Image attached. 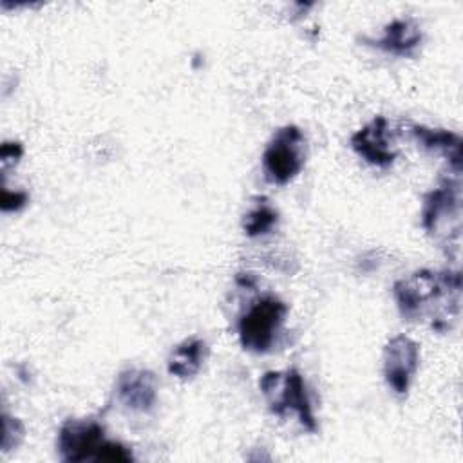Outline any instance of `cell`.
<instances>
[{"label":"cell","instance_id":"cell-16","mask_svg":"<svg viewBox=\"0 0 463 463\" xmlns=\"http://www.w3.org/2000/svg\"><path fill=\"white\" fill-rule=\"evenodd\" d=\"M27 199H29V197H27L25 192H20V190L11 192V190L4 188V192H2V212H4V213H7V212H18V210H22V208L25 206Z\"/></svg>","mask_w":463,"mask_h":463},{"label":"cell","instance_id":"cell-6","mask_svg":"<svg viewBox=\"0 0 463 463\" xmlns=\"http://www.w3.org/2000/svg\"><path fill=\"white\" fill-rule=\"evenodd\" d=\"M459 184L445 181L425 197L421 210V226L425 228V232L436 237L447 233V228L454 232V235H459Z\"/></svg>","mask_w":463,"mask_h":463},{"label":"cell","instance_id":"cell-2","mask_svg":"<svg viewBox=\"0 0 463 463\" xmlns=\"http://www.w3.org/2000/svg\"><path fill=\"white\" fill-rule=\"evenodd\" d=\"M288 306L279 297L266 293L255 298L237 322L241 345L257 354L269 353L284 327Z\"/></svg>","mask_w":463,"mask_h":463},{"label":"cell","instance_id":"cell-7","mask_svg":"<svg viewBox=\"0 0 463 463\" xmlns=\"http://www.w3.org/2000/svg\"><path fill=\"white\" fill-rule=\"evenodd\" d=\"M420 365V345L405 336H392L383 349V376L392 392L407 394Z\"/></svg>","mask_w":463,"mask_h":463},{"label":"cell","instance_id":"cell-3","mask_svg":"<svg viewBox=\"0 0 463 463\" xmlns=\"http://www.w3.org/2000/svg\"><path fill=\"white\" fill-rule=\"evenodd\" d=\"M259 385L273 414L280 418L295 414L306 430H317V420L307 387L304 376L297 369H288L284 373L268 371L262 374Z\"/></svg>","mask_w":463,"mask_h":463},{"label":"cell","instance_id":"cell-9","mask_svg":"<svg viewBox=\"0 0 463 463\" xmlns=\"http://www.w3.org/2000/svg\"><path fill=\"white\" fill-rule=\"evenodd\" d=\"M391 130L385 118L378 116L351 137L353 150L369 165L387 168L396 159V150L391 146Z\"/></svg>","mask_w":463,"mask_h":463},{"label":"cell","instance_id":"cell-12","mask_svg":"<svg viewBox=\"0 0 463 463\" xmlns=\"http://www.w3.org/2000/svg\"><path fill=\"white\" fill-rule=\"evenodd\" d=\"M411 132H412L416 143L421 148H425L429 152L443 154L454 165V168L459 172V166H461V139H459L458 134L449 132V130H441V128H427V127H421V125H414Z\"/></svg>","mask_w":463,"mask_h":463},{"label":"cell","instance_id":"cell-4","mask_svg":"<svg viewBox=\"0 0 463 463\" xmlns=\"http://www.w3.org/2000/svg\"><path fill=\"white\" fill-rule=\"evenodd\" d=\"M306 165V137L295 125L279 128L262 154V170L269 183L288 184Z\"/></svg>","mask_w":463,"mask_h":463},{"label":"cell","instance_id":"cell-1","mask_svg":"<svg viewBox=\"0 0 463 463\" xmlns=\"http://www.w3.org/2000/svg\"><path fill=\"white\" fill-rule=\"evenodd\" d=\"M461 277L458 271L434 273L429 269H420L407 279H400L392 286V295L396 306L403 318L420 320L427 315L434 304H452L459 306Z\"/></svg>","mask_w":463,"mask_h":463},{"label":"cell","instance_id":"cell-14","mask_svg":"<svg viewBox=\"0 0 463 463\" xmlns=\"http://www.w3.org/2000/svg\"><path fill=\"white\" fill-rule=\"evenodd\" d=\"M24 438V425L18 418H11L9 414H4V429H2V450L7 452L14 447Z\"/></svg>","mask_w":463,"mask_h":463},{"label":"cell","instance_id":"cell-8","mask_svg":"<svg viewBox=\"0 0 463 463\" xmlns=\"http://www.w3.org/2000/svg\"><path fill=\"white\" fill-rule=\"evenodd\" d=\"M114 394L119 405L130 412H150L157 403V380L146 369L128 367L119 373Z\"/></svg>","mask_w":463,"mask_h":463},{"label":"cell","instance_id":"cell-10","mask_svg":"<svg viewBox=\"0 0 463 463\" xmlns=\"http://www.w3.org/2000/svg\"><path fill=\"white\" fill-rule=\"evenodd\" d=\"M421 29L412 18L392 20L374 40H365L380 51L396 54V56H412L421 45Z\"/></svg>","mask_w":463,"mask_h":463},{"label":"cell","instance_id":"cell-5","mask_svg":"<svg viewBox=\"0 0 463 463\" xmlns=\"http://www.w3.org/2000/svg\"><path fill=\"white\" fill-rule=\"evenodd\" d=\"M105 441V429L96 420H67L58 430L56 449L63 461H98Z\"/></svg>","mask_w":463,"mask_h":463},{"label":"cell","instance_id":"cell-11","mask_svg":"<svg viewBox=\"0 0 463 463\" xmlns=\"http://www.w3.org/2000/svg\"><path fill=\"white\" fill-rule=\"evenodd\" d=\"M208 356V345L204 340L194 336L181 342L168 358V373L179 380L194 378Z\"/></svg>","mask_w":463,"mask_h":463},{"label":"cell","instance_id":"cell-15","mask_svg":"<svg viewBox=\"0 0 463 463\" xmlns=\"http://www.w3.org/2000/svg\"><path fill=\"white\" fill-rule=\"evenodd\" d=\"M24 154V148L20 143H14V141H5L0 148V163H2V170L5 172L9 168V165H16L20 161Z\"/></svg>","mask_w":463,"mask_h":463},{"label":"cell","instance_id":"cell-13","mask_svg":"<svg viewBox=\"0 0 463 463\" xmlns=\"http://www.w3.org/2000/svg\"><path fill=\"white\" fill-rule=\"evenodd\" d=\"M279 222V212L264 199L260 197L255 206L244 215L242 230L248 237H260L269 233Z\"/></svg>","mask_w":463,"mask_h":463}]
</instances>
